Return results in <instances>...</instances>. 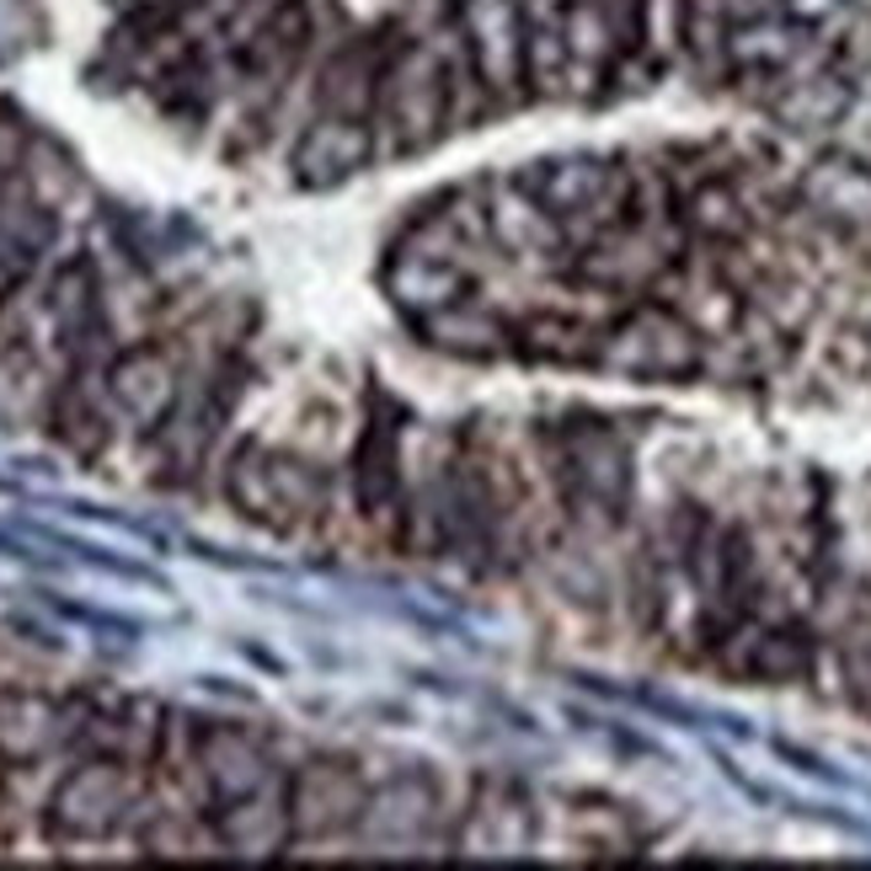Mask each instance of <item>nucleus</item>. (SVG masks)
<instances>
[{
  "mask_svg": "<svg viewBox=\"0 0 871 871\" xmlns=\"http://www.w3.org/2000/svg\"><path fill=\"white\" fill-rule=\"evenodd\" d=\"M123 808H129V781H123L119 765H86L60 786L54 823L70 840H96V834H113Z\"/></svg>",
  "mask_w": 871,
  "mask_h": 871,
  "instance_id": "1",
  "label": "nucleus"
},
{
  "mask_svg": "<svg viewBox=\"0 0 871 871\" xmlns=\"http://www.w3.org/2000/svg\"><path fill=\"white\" fill-rule=\"evenodd\" d=\"M204 765H209L219 797H252V791L263 786V776H268V770H263V754L252 749L240 732H209Z\"/></svg>",
  "mask_w": 871,
  "mask_h": 871,
  "instance_id": "2",
  "label": "nucleus"
},
{
  "mask_svg": "<svg viewBox=\"0 0 871 871\" xmlns=\"http://www.w3.org/2000/svg\"><path fill=\"white\" fill-rule=\"evenodd\" d=\"M113 391H119V401L129 407V412H140L145 422H155L166 407H172V396H177V386H172V369L155 359V353H134V359L119 363V375H113Z\"/></svg>",
  "mask_w": 871,
  "mask_h": 871,
  "instance_id": "3",
  "label": "nucleus"
}]
</instances>
